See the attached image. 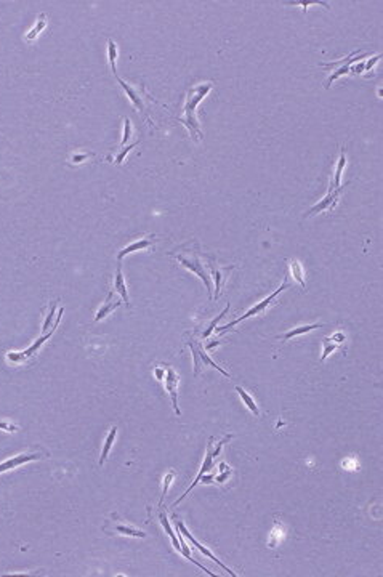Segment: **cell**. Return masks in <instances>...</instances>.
<instances>
[{
  "instance_id": "cell-10",
  "label": "cell",
  "mask_w": 383,
  "mask_h": 577,
  "mask_svg": "<svg viewBox=\"0 0 383 577\" xmlns=\"http://www.w3.org/2000/svg\"><path fill=\"white\" fill-rule=\"evenodd\" d=\"M341 193H343V186H340V188H329V193H327V196L324 199H321L318 204L316 205H313L310 210L307 212V215L305 217H313V215H316V214H321V212H325V210H334V207L337 205V202H338V199H340V196H341Z\"/></svg>"
},
{
  "instance_id": "cell-22",
  "label": "cell",
  "mask_w": 383,
  "mask_h": 577,
  "mask_svg": "<svg viewBox=\"0 0 383 577\" xmlns=\"http://www.w3.org/2000/svg\"><path fill=\"white\" fill-rule=\"evenodd\" d=\"M290 276H292L303 288H305V271H303V266L298 260H290Z\"/></svg>"
},
{
  "instance_id": "cell-34",
  "label": "cell",
  "mask_w": 383,
  "mask_h": 577,
  "mask_svg": "<svg viewBox=\"0 0 383 577\" xmlns=\"http://www.w3.org/2000/svg\"><path fill=\"white\" fill-rule=\"evenodd\" d=\"M364 66H366V63L361 61L358 64H354V66H350V72H353V74H362L364 72Z\"/></svg>"
},
{
  "instance_id": "cell-5",
  "label": "cell",
  "mask_w": 383,
  "mask_h": 577,
  "mask_svg": "<svg viewBox=\"0 0 383 577\" xmlns=\"http://www.w3.org/2000/svg\"><path fill=\"white\" fill-rule=\"evenodd\" d=\"M63 313H64V308H60L58 310V313H56V319H55V324H53V327H51V331H48L47 334H44L42 337H39L35 342L28 348V350H24V351H21V353H16V351H10V353H7V359L8 361H11V362H15V364H21V362H24V361H29L31 358H34L37 353H39V350L42 348V345L47 342V340L51 337V334L55 332V329L58 327V324H60V321H61V316H63Z\"/></svg>"
},
{
  "instance_id": "cell-8",
  "label": "cell",
  "mask_w": 383,
  "mask_h": 577,
  "mask_svg": "<svg viewBox=\"0 0 383 577\" xmlns=\"http://www.w3.org/2000/svg\"><path fill=\"white\" fill-rule=\"evenodd\" d=\"M174 521H175L177 531H178V532H181V534H183L184 537H186V539H188V541H189V542H191V544H193V545H194V547H196L197 550H199V552H201L202 555H205L207 558H210V560H212V561H215L217 565H218V566H220V568H221L223 571H226L228 574H231L233 577H236V572H233V571H231V569H229L228 566H224V565H223V563H221V561H220L218 558H215V555H214L212 552H210V550H208L207 547H204V545H202L201 542H197V541L194 539V537H193V534H191V532H189V531L186 529V526H184V524H183V521H181V520H180L178 516H174Z\"/></svg>"
},
{
  "instance_id": "cell-31",
  "label": "cell",
  "mask_w": 383,
  "mask_h": 577,
  "mask_svg": "<svg viewBox=\"0 0 383 577\" xmlns=\"http://www.w3.org/2000/svg\"><path fill=\"white\" fill-rule=\"evenodd\" d=\"M138 143H140V141L131 143V144H128V146H125L121 152H119V154L116 156V164H117V165H121V164L124 162V159H125V156H127L131 149H133V148H137V146H138Z\"/></svg>"
},
{
  "instance_id": "cell-14",
  "label": "cell",
  "mask_w": 383,
  "mask_h": 577,
  "mask_svg": "<svg viewBox=\"0 0 383 577\" xmlns=\"http://www.w3.org/2000/svg\"><path fill=\"white\" fill-rule=\"evenodd\" d=\"M154 241H156V239H152V236H149V238H143V239H138V241H135V242H131V244L125 245V247L122 248V251L117 254V261H122V258H124L125 255H128V254H133V252H137V251H144V248H149V247L154 244Z\"/></svg>"
},
{
  "instance_id": "cell-15",
  "label": "cell",
  "mask_w": 383,
  "mask_h": 577,
  "mask_svg": "<svg viewBox=\"0 0 383 577\" xmlns=\"http://www.w3.org/2000/svg\"><path fill=\"white\" fill-rule=\"evenodd\" d=\"M117 270H116V278H114V291L112 292H116V294H119L122 297V301L124 303L127 305V306H130V298H128V291H127V285H125V278H124V274H122V265H121V261H117Z\"/></svg>"
},
{
  "instance_id": "cell-23",
  "label": "cell",
  "mask_w": 383,
  "mask_h": 577,
  "mask_svg": "<svg viewBox=\"0 0 383 577\" xmlns=\"http://www.w3.org/2000/svg\"><path fill=\"white\" fill-rule=\"evenodd\" d=\"M159 521H161V524H162V528H164V531L168 534V537L171 539V544H174V547H175V550L178 552L180 550V541H178V535L175 534V531L170 528V524H168V520H167V515L165 513H159Z\"/></svg>"
},
{
  "instance_id": "cell-20",
  "label": "cell",
  "mask_w": 383,
  "mask_h": 577,
  "mask_svg": "<svg viewBox=\"0 0 383 577\" xmlns=\"http://www.w3.org/2000/svg\"><path fill=\"white\" fill-rule=\"evenodd\" d=\"M321 324H308V325H300V327H295V329H290L289 332H285L284 335H281L279 338L282 342H287V340L294 338V337H298V335H303V334H308L314 329H319Z\"/></svg>"
},
{
  "instance_id": "cell-13",
  "label": "cell",
  "mask_w": 383,
  "mask_h": 577,
  "mask_svg": "<svg viewBox=\"0 0 383 577\" xmlns=\"http://www.w3.org/2000/svg\"><path fill=\"white\" fill-rule=\"evenodd\" d=\"M208 266H210V270H212L210 276L215 278V295L212 298L217 300L220 297V294H221V285H223L224 281H226V278H228L229 271L233 270V266H217L214 261H210Z\"/></svg>"
},
{
  "instance_id": "cell-28",
  "label": "cell",
  "mask_w": 383,
  "mask_h": 577,
  "mask_svg": "<svg viewBox=\"0 0 383 577\" xmlns=\"http://www.w3.org/2000/svg\"><path fill=\"white\" fill-rule=\"evenodd\" d=\"M174 476H175V471H168V473H167V475L164 476V479H162V494H161L159 507H162V502H164V499H165L167 491H168V488H170L171 481H174Z\"/></svg>"
},
{
  "instance_id": "cell-18",
  "label": "cell",
  "mask_w": 383,
  "mask_h": 577,
  "mask_svg": "<svg viewBox=\"0 0 383 577\" xmlns=\"http://www.w3.org/2000/svg\"><path fill=\"white\" fill-rule=\"evenodd\" d=\"M347 167V152H345V148H341L340 151V157H338V162L335 165V175H334V181H332V186L330 188H340L341 186V175H343V170Z\"/></svg>"
},
{
  "instance_id": "cell-29",
  "label": "cell",
  "mask_w": 383,
  "mask_h": 577,
  "mask_svg": "<svg viewBox=\"0 0 383 577\" xmlns=\"http://www.w3.org/2000/svg\"><path fill=\"white\" fill-rule=\"evenodd\" d=\"M131 133H133L131 121L128 119V117H125V119H124V135H122V141H121L122 146H127V144H128V140L131 138Z\"/></svg>"
},
{
  "instance_id": "cell-35",
  "label": "cell",
  "mask_w": 383,
  "mask_h": 577,
  "mask_svg": "<svg viewBox=\"0 0 383 577\" xmlns=\"http://www.w3.org/2000/svg\"><path fill=\"white\" fill-rule=\"evenodd\" d=\"M0 430H5L8 433H13V431H18L20 428L16 425H13V424H8V422H0Z\"/></svg>"
},
{
  "instance_id": "cell-19",
  "label": "cell",
  "mask_w": 383,
  "mask_h": 577,
  "mask_svg": "<svg viewBox=\"0 0 383 577\" xmlns=\"http://www.w3.org/2000/svg\"><path fill=\"white\" fill-rule=\"evenodd\" d=\"M236 391H237V395L241 396V399H242V402L245 404V408L252 412L255 417H260V409H258V406H257V402H255V399L252 398L248 395V393L242 388V387H236Z\"/></svg>"
},
{
  "instance_id": "cell-12",
  "label": "cell",
  "mask_w": 383,
  "mask_h": 577,
  "mask_svg": "<svg viewBox=\"0 0 383 577\" xmlns=\"http://www.w3.org/2000/svg\"><path fill=\"white\" fill-rule=\"evenodd\" d=\"M116 79H117V82L121 84V87L124 88V91L127 93V97L130 98L131 104H133V106H135L138 111H144V108H146V104H144V100H151V98H149L146 93H144L143 88L131 87L130 84H127L125 81H122V79L119 77L117 74H116Z\"/></svg>"
},
{
  "instance_id": "cell-21",
  "label": "cell",
  "mask_w": 383,
  "mask_h": 577,
  "mask_svg": "<svg viewBox=\"0 0 383 577\" xmlns=\"http://www.w3.org/2000/svg\"><path fill=\"white\" fill-rule=\"evenodd\" d=\"M47 23H48V21H47V15H45V13H41V15H39V18H37V21H35V24H34V28H32L28 34H26V41H28V42H32L34 39L45 29Z\"/></svg>"
},
{
  "instance_id": "cell-9",
  "label": "cell",
  "mask_w": 383,
  "mask_h": 577,
  "mask_svg": "<svg viewBox=\"0 0 383 577\" xmlns=\"http://www.w3.org/2000/svg\"><path fill=\"white\" fill-rule=\"evenodd\" d=\"M164 380V385H165V390L168 393V396L171 399V408H174L175 414L180 417L181 415V411L178 408V383H180V375L171 369V367H167L165 371V375L162 377Z\"/></svg>"
},
{
  "instance_id": "cell-17",
  "label": "cell",
  "mask_w": 383,
  "mask_h": 577,
  "mask_svg": "<svg viewBox=\"0 0 383 577\" xmlns=\"http://www.w3.org/2000/svg\"><path fill=\"white\" fill-rule=\"evenodd\" d=\"M116 436H117V427H111L109 433L106 435V439H104V446H103V451H101V455H100V467H103V464L108 460V455L112 449V446L116 443Z\"/></svg>"
},
{
  "instance_id": "cell-37",
  "label": "cell",
  "mask_w": 383,
  "mask_h": 577,
  "mask_svg": "<svg viewBox=\"0 0 383 577\" xmlns=\"http://www.w3.org/2000/svg\"><path fill=\"white\" fill-rule=\"evenodd\" d=\"M165 371H167V367H157V369L154 371V374H156V377L159 378V380H162V377L165 375Z\"/></svg>"
},
{
  "instance_id": "cell-32",
  "label": "cell",
  "mask_w": 383,
  "mask_h": 577,
  "mask_svg": "<svg viewBox=\"0 0 383 577\" xmlns=\"http://www.w3.org/2000/svg\"><path fill=\"white\" fill-rule=\"evenodd\" d=\"M380 58H381V55H375V56H372V58H369L367 60V63H366V66H364V71H371L375 64L380 61Z\"/></svg>"
},
{
  "instance_id": "cell-25",
  "label": "cell",
  "mask_w": 383,
  "mask_h": 577,
  "mask_svg": "<svg viewBox=\"0 0 383 577\" xmlns=\"http://www.w3.org/2000/svg\"><path fill=\"white\" fill-rule=\"evenodd\" d=\"M114 529H116V532H119V534H124V535H131V537H146V534L144 532H141L140 529H137V528H131V526H127V524H116L114 526Z\"/></svg>"
},
{
  "instance_id": "cell-11",
  "label": "cell",
  "mask_w": 383,
  "mask_h": 577,
  "mask_svg": "<svg viewBox=\"0 0 383 577\" xmlns=\"http://www.w3.org/2000/svg\"><path fill=\"white\" fill-rule=\"evenodd\" d=\"M48 457L47 452H26V454H18L15 457L8 458V460L0 464V473H5L8 470H13L20 465H24L28 462H32V460H39V458H45Z\"/></svg>"
},
{
  "instance_id": "cell-4",
  "label": "cell",
  "mask_w": 383,
  "mask_h": 577,
  "mask_svg": "<svg viewBox=\"0 0 383 577\" xmlns=\"http://www.w3.org/2000/svg\"><path fill=\"white\" fill-rule=\"evenodd\" d=\"M285 288H289V282L287 281H284L279 287L276 288V291L271 294V295H268L266 298H263L261 301H258L257 305H254L252 308H248L241 318H237L236 321H233V322H229V324H224V325H221V327H215V331L217 332H224V331H231L233 327L236 325V324H239V322H242V321H245V319H248V318H254V316H258V314H263L265 313L273 303H274V300H276V297L279 295L281 292H284Z\"/></svg>"
},
{
  "instance_id": "cell-30",
  "label": "cell",
  "mask_w": 383,
  "mask_h": 577,
  "mask_svg": "<svg viewBox=\"0 0 383 577\" xmlns=\"http://www.w3.org/2000/svg\"><path fill=\"white\" fill-rule=\"evenodd\" d=\"M228 311H229V305H226V308H224V310H223V311H221V313L218 314V316H217V318H215V319H214L212 322H210L208 329H207V331H205V332L202 334V337H204V338H207V337H208L210 334H212V332L215 331V327L218 325V321H220L221 318H224V316H226V313H228Z\"/></svg>"
},
{
  "instance_id": "cell-16",
  "label": "cell",
  "mask_w": 383,
  "mask_h": 577,
  "mask_svg": "<svg viewBox=\"0 0 383 577\" xmlns=\"http://www.w3.org/2000/svg\"><path fill=\"white\" fill-rule=\"evenodd\" d=\"M122 305V301L121 300H114V292H109L108 294V298H106V301H103V305H101V308L97 311V316H95V321L98 322V321H101V319H104L108 316L109 313H112L116 308H119Z\"/></svg>"
},
{
  "instance_id": "cell-24",
  "label": "cell",
  "mask_w": 383,
  "mask_h": 577,
  "mask_svg": "<svg viewBox=\"0 0 383 577\" xmlns=\"http://www.w3.org/2000/svg\"><path fill=\"white\" fill-rule=\"evenodd\" d=\"M56 305H58V300L50 305V311L45 314V319H44V324H42V332L44 334H47L50 331V327H53V324H55L53 319H56V313H55Z\"/></svg>"
},
{
  "instance_id": "cell-36",
  "label": "cell",
  "mask_w": 383,
  "mask_h": 577,
  "mask_svg": "<svg viewBox=\"0 0 383 577\" xmlns=\"http://www.w3.org/2000/svg\"><path fill=\"white\" fill-rule=\"evenodd\" d=\"M330 338H332L335 343H338V345H340V343H343V342H345V340H347V335L343 334V332H335V334H334L332 337H330Z\"/></svg>"
},
{
  "instance_id": "cell-26",
  "label": "cell",
  "mask_w": 383,
  "mask_h": 577,
  "mask_svg": "<svg viewBox=\"0 0 383 577\" xmlns=\"http://www.w3.org/2000/svg\"><path fill=\"white\" fill-rule=\"evenodd\" d=\"M337 347H338V343H335L330 337H325V338L322 340V356H321V362H324V361L327 359L329 355H332V353L337 350Z\"/></svg>"
},
{
  "instance_id": "cell-7",
  "label": "cell",
  "mask_w": 383,
  "mask_h": 577,
  "mask_svg": "<svg viewBox=\"0 0 383 577\" xmlns=\"http://www.w3.org/2000/svg\"><path fill=\"white\" fill-rule=\"evenodd\" d=\"M188 345H189V348H191V351H193V359H194V374L196 375H199V369H201V366H210V367H214V369H217L220 374H223L224 377H228V378H231V375L224 371V369H221V367L210 358L207 353H205V350H204V347L197 342V340H188Z\"/></svg>"
},
{
  "instance_id": "cell-33",
  "label": "cell",
  "mask_w": 383,
  "mask_h": 577,
  "mask_svg": "<svg viewBox=\"0 0 383 577\" xmlns=\"http://www.w3.org/2000/svg\"><path fill=\"white\" fill-rule=\"evenodd\" d=\"M91 154H88V152H85V154H74L72 157H71V161L74 162V164H81V162H84L85 159H88Z\"/></svg>"
},
{
  "instance_id": "cell-27",
  "label": "cell",
  "mask_w": 383,
  "mask_h": 577,
  "mask_svg": "<svg viewBox=\"0 0 383 577\" xmlns=\"http://www.w3.org/2000/svg\"><path fill=\"white\" fill-rule=\"evenodd\" d=\"M116 60H117V45L114 44L112 39L108 41V61L111 64V69L116 75Z\"/></svg>"
},
{
  "instance_id": "cell-3",
  "label": "cell",
  "mask_w": 383,
  "mask_h": 577,
  "mask_svg": "<svg viewBox=\"0 0 383 577\" xmlns=\"http://www.w3.org/2000/svg\"><path fill=\"white\" fill-rule=\"evenodd\" d=\"M231 438H233V435H226V436H224V438H223L221 441H218L217 444H214V439H210V443L207 444V452H205V458H204V462H202V467H201V470H199V473H197V476L194 478V481H193V484H191V486H189V488L186 489V492H184V494H183V495L180 497V499H178V501H177V502L174 504V507H177V505H178L180 502H183V501H184V497H186V495H188V494H189V492H191V491H193V489H194V488L197 486V484L201 483L202 476H204V475H207L208 471H210V470H212V468L215 467V458H217V457H218V455L221 454V449H223V446L226 444V443H228V441H229Z\"/></svg>"
},
{
  "instance_id": "cell-6",
  "label": "cell",
  "mask_w": 383,
  "mask_h": 577,
  "mask_svg": "<svg viewBox=\"0 0 383 577\" xmlns=\"http://www.w3.org/2000/svg\"><path fill=\"white\" fill-rule=\"evenodd\" d=\"M367 55H359V51L356 50V51H353V53H350L347 58H343V60H340V61H332V63H321V66L322 68H337L332 74L329 75V79L325 81V84H324V87L325 88H330V85H332V82L334 81H337L338 77H341V75H347V74H350V66H351V63H354L356 60H362V58H366Z\"/></svg>"
},
{
  "instance_id": "cell-2",
  "label": "cell",
  "mask_w": 383,
  "mask_h": 577,
  "mask_svg": "<svg viewBox=\"0 0 383 577\" xmlns=\"http://www.w3.org/2000/svg\"><path fill=\"white\" fill-rule=\"evenodd\" d=\"M171 255H174L184 268H188L189 271H193L202 279V282L207 287L208 297L212 300V281H210V273L205 270V265L202 263L201 255L196 251H189L186 247H181V252H171Z\"/></svg>"
},
{
  "instance_id": "cell-1",
  "label": "cell",
  "mask_w": 383,
  "mask_h": 577,
  "mask_svg": "<svg viewBox=\"0 0 383 577\" xmlns=\"http://www.w3.org/2000/svg\"><path fill=\"white\" fill-rule=\"evenodd\" d=\"M212 88H214L212 82H205V84H199V85L189 88V91L186 93L184 114L180 119V122L188 128L191 137H194L196 140H202V137H204L202 130L199 127V121H197V116H196V108H197V104H199L210 93V90Z\"/></svg>"
}]
</instances>
